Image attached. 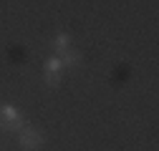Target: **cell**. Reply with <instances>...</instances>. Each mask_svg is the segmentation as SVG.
I'll use <instances>...</instances> for the list:
<instances>
[{
  "label": "cell",
  "instance_id": "obj_1",
  "mask_svg": "<svg viewBox=\"0 0 159 151\" xmlns=\"http://www.w3.org/2000/svg\"><path fill=\"white\" fill-rule=\"evenodd\" d=\"M43 141H46V136L38 128H33V126H25L20 131V146H23V151H38L43 146Z\"/></svg>",
  "mask_w": 159,
  "mask_h": 151
},
{
  "label": "cell",
  "instance_id": "obj_2",
  "mask_svg": "<svg viewBox=\"0 0 159 151\" xmlns=\"http://www.w3.org/2000/svg\"><path fill=\"white\" fill-rule=\"evenodd\" d=\"M58 58H61V63L63 66H78V63H81V53H78V50H63L61 55H58Z\"/></svg>",
  "mask_w": 159,
  "mask_h": 151
},
{
  "label": "cell",
  "instance_id": "obj_3",
  "mask_svg": "<svg viewBox=\"0 0 159 151\" xmlns=\"http://www.w3.org/2000/svg\"><path fill=\"white\" fill-rule=\"evenodd\" d=\"M0 126H3L5 131H18V134H20V131H23L28 123H25L23 116H15V119H10V121H5V123H0Z\"/></svg>",
  "mask_w": 159,
  "mask_h": 151
},
{
  "label": "cell",
  "instance_id": "obj_4",
  "mask_svg": "<svg viewBox=\"0 0 159 151\" xmlns=\"http://www.w3.org/2000/svg\"><path fill=\"white\" fill-rule=\"evenodd\" d=\"M15 116H20V113L15 111V106H0V123H5L10 119H15Z\"/></svg>",
  "mask_w": 159,
  "mask_h": 151
},
{
  "label": "cell",
  "instance_id": "obj_5",
  "mask_svg": "<svg viewBox=\"0 0 159 151\" xmlns=\"http://www.w3.org/2000/svg\"><path fill=\"white\" fill-rule=\"evenodd\" d=\"M53 48H56V53H58V55H61L63 50H68V35H66V33H61V35L56 38V43H53Z\"/></svg>",
  "mask_w": 159,
  "mask_h": 151
},
{
  "label": "cell",
  "instance_id": "obj_6",
  "mask_svg": "<svg viewBox=\"0 0 159 151\" xmlns=\"http://www.w3.org/2000/svg\"><path fill=\"white\" fill-rule=\"evenodd\" d=\"M46 83L48 86H58V83H61V76H58L56 71H48L46 73Z\"/></svg>",
  "mask_w": 159,
  "mask_h": 151
},
{
  "label": "cell",
  "instance_id": "obj_7",
  "mask_svg": "<svg viewBox=\"0 0 159 151\" xmlns=\"http://www.w3.org/2000/svg\"><path fill=\"white\" fill-rule=\"evenodd\" d=\"M63 63H61V58H58V55H56V58H48V63H46V68L48 71H56L58 73V68H61Z\"/></svg>",
  "mask_w": 159,
  "mask_h": 151
}]
</instances>
